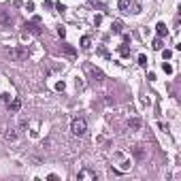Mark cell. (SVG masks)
Returning a JSON list of instances; mask_svg holds the SVG:
<instances>
[{
	"label": "cell",
	"mask_w": 181,
	"mask_h": 181,
	"mask_svg": "<svg viewBox=\"0 0 181 181\" xmlns=\"http://www.w3.org/2000/svg\"><path fill=\"white\" fill-rule=\"evenodd\" d=\"M28 56H30V49H28V45H19V47L9 49V58H11V60H15V62L28 60Z\"/></svg>",
	"instance_id": "1"
},
{
	"label": "cell",
	"mask_w": 181,
	"mask_h": 181,
	"mask_svg": "<svg viewBox=\"0 0 181 181\" xmlns=\"http://www.w3.org/2000/svg\"><path fill=\"white\" fill-rule=\"evenodd\" d=\"M71 132L75 136H85V132H87V121L83 117H75L71 121Z\"/></svg>",
	"instance_id": "2"
},
{
	"label": "cell",
	"mask_w": 181,
	"mask_h": 181,
	"mask_svg": "<svg viewBox=\"0 0 181 181\" xmlns=\"http://www.w3.org/2000/svg\"><path fill=\"white\" fill-rule=\"evenodd\" d=\"M26 30H24V38L28 34H41V17H34L32 22H26V26H24Z\"/></svg>",
	"instance_id": "3"
},
{
	"label": "cell",
	"mask_w": 181,
	"mask_h": 181,
	"mask_svg": "<svg viewBox=\"0 0 181 181\" xmlns=\"http://www.w3.org/2000/svg\"><path fill=\"white\" fill-rule=\"evenodd\" d=\"M77 179H79V181H85V179H90V181H96V179H98V175H96V170L83 169V170H79V173H77Z\"/></svg>",
	"instance_id": "4"
},
{
	"label": "cell",
	"mask_w": 181,
	"mask_h": 181,
	"mask_svg": "<svg viewBox=\"0 0 181 181\" xmlns=\"http://www.w3.org/2000/svg\"><path fill=\"white\" fill-rule=\"evenodd\" d=\"M85 71H87L90 75H92V77H94L92 81H98V83H100V81L105 79V75H102V71H98V68H94V66H90V64L85 66Z\"/></svg>",
	"instance_id": "5"
},
{
	"label": "cell",
	"mask_w": 181,
	"mask_h": 181,
	"mask_svg": "<svg viewBox=\"0 0 181 181\" xmlns=\"http://www.w3.org/2000/svg\"><path fill=\"white\" fill-rule=\"evenodd\" d=\"M115 160H120V170H128L130 166H132V164H130V160L124 156V154H120V151L115 154Z\"/></svg>",
	"instance_id": "6"
},
{
	"label": "cell",
	"mask_w": 181,
	"mask_h": 181,
	"mask_svg": "<svg viewBox=\"0 0 181 181\" xmlns=\"http://www.w3.org/2000/svg\"><path fill=\"white\" fill-rule=\"evenodd\" d=\"M117 7H120L121 13H130V9H132V0H117Z\"/></svg>",
	"instance_id": "7"
},
{
	"label": "cell",
	"mask_w": 181,
	"mask_h": 181,
	"mask_svg": "<svg viewBox=\"0 0 181 181\" xmlns=\"http://www.w3.org/2000/svg\"><path fill=\"white\" fill-rule=\"evenodd\" d=\"M11 22H13V15L9 11H0V24L2 26H11Z\"/></svg>",
	"instance_id": "8"
},
{
	"label": "cell",
	"mask_w": 181,
	"mask_h": 181,
	"mask_svg": "<svg viewBox=\"0 0 181 181\" xmlns=\"http://www.w3.org/2000/svg\"><path fill=\"white\" fill-rule=\"evenodd\" d=\"M132 154H134L136 160H143V158H145V147H143V145H134V147H132Z\"/></svg>",
	"instance_id": "9"
},
{
	"label": "cell",
	"mask_w": 181,
	"mask_h": 181,
	"mask_svg": "<svg viewBox=\"0 0 181 181\" xmlns=\"http://www.w3.org/2000/svg\"><path fill=\"white\" fill-rule=\"evenodd\" d=\"M4 141H17V132H15V128H7L4 130Z\"/></svg>",
	"instance_id": "10"
},
{
	"label": "cell",
	"mask_w": 181,
	"mask_h": 181,
	"mask_svg": "<svg viewBox=\"0 0 181 181\" xmlns=\"http://www.w3.org/2000/svg\"><path fill=\"white\" fill-rule=\"evenodd\" d=\"M62 51H64V53H66L68 58H75V56H77V51H75V47H71L68 43H62Z\"/></svg>",
	"instance_id": "11"
},
{
	"label": "cell",
	"mask_w": 181,
	"mask_h": 181,
	"mask_svg": "<svg viewBox=\"0 0 181 181\" xmlns=\"http://www.w3.org/2000/svg\"><path fill=\"white\" fill-rule=\"evenodd\" d=\"M19 109H22V100H19V98H13L11 102H9V111H13V113H17Z\"/></svg>",
	"instance_id": "12"
},
{
	"label": "cell",
	"mask_w": 181,
	"mask_h": 181,
	"mask_svg": "<svg viewBox=\"0 0 181 181\" xmlns=\"http://www.w3.org/2000/svg\"><path fill=\"white\" fill-rule=\"evenodd\" d=\"M128 128L130 130H141V120L139 117H132V120L128 121Z\"/></svg>",
	"instance_id": "13"
},
{
	"label": "cell",
	"mask_w": 181,
	"mask_h": 181,
	"mask_svg": "<svg viewBox=\"0 0 181 181\" xmlns=\"http://www.w3.org/2000/svg\"><path fill=\"white\" fill-rule=\"evenodd\" d=\"M156 30H158V36H166L169 34V28L164 26V22H160V24L156 26Z\"/></svg>",
	"instance_id": "14"
},
{
	"label": "cell",
	"mask_w": 181,
	"mask_h": 181,
	"mask_svg": "<svg viewBox=\"0 0 181 181\" xmlns=\"http://www.w3.org/2000/svg\"><path fill=\"white\" fill-rule=\"evenodd\" d=\"M120 56H121V58H128V56H130V47H128V43L120 45Z\"/></svg>",
	"instance_id": "15"
},
{
	"label": "cell",
	"mask_w": 181,
	"mask_h": 181,
	"mask_svg": "<svg viewBox=\"0 0 181 181\" xmlns=\"http://www.w3.org/2000/svg\"><path fill=\"white\" fill-rule=\"evenodd\" d=\"M113 32H115V34H121V32H124V24H121V22H113Z\"/></svg>",
	"instance_id": "16"
},
{
	"label": "cell",
	"mask_w": 181,
	"mask_h": 181,
	"mask_svg": "<svg viewBox=\"0 0 181 181\" xmlns=\"http://www.w3.org/2000/svg\"><path fill=\"white\" fill-rule=\"evenodd\" d=\"M81 47H83V49L92 47V38H90V36H83V38H81Z\"/></svg>",
	"instance_id": "17"
},
{
	"label": "cell",
	"mask_w": 181,
	"mask_h": 181,
	"mask_svg": "<svg viewBox=\"0 0 181 181\" xmlns=\"http://www.w3.org/2000/svg\"><path fill=\"white\" fill-rule=\"evenodd\" d=\"M162 71L166 72V75H173V66H170L169 62H162Z\"/></svg>",
	"instance_id": "18"
},
{
	"label": "cell",
	"mask_w": 181,
	"mask_h": 181,
	"mask_svg": "<svg viewBox=\"0 0 181 181\" xmlns=\"http://www.w3.org/2000/svg\"><path fill=\"white\" fill-rule=\"evenodd\" d=\"M151 47L156 49V51H160V49H162V36H158L156 41H154V45H151Z\"/></svg>",
	"instance_id": "19"
},
{
	"label": "cell",
	"mask_w": 181,
	"mask_h": 181,
	"mask_svg": "<svg viewBox=\"0 0 181 181\" xmlns=\"http://www.w3.org/2000/svg\"><path fill=\"white\" fill-rule=\"evenodd\" d=\"M75 87H77V90H83V87H85L83 79H79V77H77V79H75Z\"/></svg>",
	"instance_id": "20"
},
{
	"label": "cell",
	"mask_w": 181,
	"mask_h": 181,
	"mask_svg": "<svg viewBox=\"0 0 181 181\" xmlns=\"http://www.w3.org/2000/svg\"><path fill=\"white\" fill-rule=\"evenodd\" d=\"M0 102L9 105V102H11V96H9V94H0Z\"/></svg>",
	"instance_id": "21"
},
{
	"label": "cell",
	"mask_w": 181,
	"mask_h": 181,
	"mask_svg": "<svg viewBox=\"0 0 181 181\" xmlns=\"http://www.w3.org/2000/svg\"><path fill=\"white\" fill-rule=\"evenodd\" d=\"M98 53H100L102 58H109V51H107V47H102V45L98 47Z\"/></svg>",
	"instance_id": "22"
},
{
	"label": "cell",
	"mask_w": 181,
	"mask_h": 181,
	"mask_svg": "<svg viewBox=\"0 0 181 181\" xmlns=\"http://www.w3.org/2000/svg\"><path fill=\"white\" fill-rule=\"evenodd\" d=\"M56 90H58V92H64V90H66L64 81H58V83H56Z\"/></svg>",
	"instance_id": "23"
},
{
	"label": "cell",
	"mask_w": 181,
	"mask_h": 181,
	"mask_svg": "<svg viewBox=\"0 0 181 181\" xmlns=\"http://www.w3.org/2000/svg\"><path fill=\"white\" fill-rule=\"evenodd\" d=\"M162 56H164V60H170V58H173V51H170V49H164Z\"/></svg>",
	"instance_id": "24"
},
{
	"label": "cell",
	"mask_w": 181,
	"mask_h": 181,
	"mask_svg": "<svg viewBox=\"0 0 181 181\" xmlns=\"http://www.w3.org/2000/svg\"><path fill=\"white\" fill-rule=\"evenodd\" d=\"M139 64H141V66H147V58H145L143 53H141V56H139Z\"/></svg>",
	"instance_id": "25"
},
{
	"label": "cell",
	"mask_w": 181,
	"mask_h": 181,
	"mask_svg": "<svg viewBox=\"0 0 181 181\" xmlns=\"http://www.w3.org/2000/svg\"><path fill=\"white\" fill-rule=\"evenodd\" d=\"M58 34H60V36H64V34H66V30H64V26H60V28H58Z\"/></svg>",
	"instance_id": "26"
}]
</instances>
